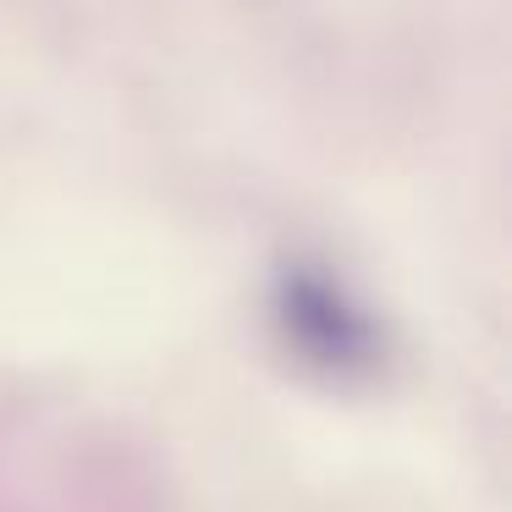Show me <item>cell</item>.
<instances>
[{
	"instance_id": "6da1fadb",
	"label": "cell",
	"mask_w": 512,
	"mask_h": 512,
	"mask_svg": "<svg viewBox=\"0 0 512 512\" xmlns=\"http://www.w3.org/2000/svg\"><path fill=\"white\" fill-rule=\"evenodd\" d=\"M276 336L303 369L325 380H369L386 364V331L358 292L325 265H287L270 287Z\"/></svg>"
}]
</instances>
